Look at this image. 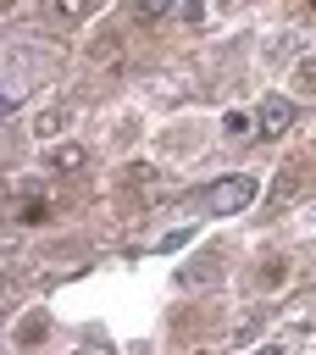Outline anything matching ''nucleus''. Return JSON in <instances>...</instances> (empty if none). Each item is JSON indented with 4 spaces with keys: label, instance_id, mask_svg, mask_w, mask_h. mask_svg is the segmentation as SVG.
I'll list each match as a JSON object with an SVG mask.
<instances>
[{
    "label": "nucleus",
    "instance_id": "obj_6",
    "mask_svg": "<svg viewBox=\"0 0 316 355\" xmlns=\"http://www.w3.org/2000/svg\"><path fill=\"white\" fill-rule=\"evenodd\" d=\"M177 11H183V22H188V28H200V22H205V0H177Z\"/></svg>",
    "mask_w": 316,
    "mask_h": 355
},
{
    "label": "nucleus",
    "instance_id": "obj_5",
    "mask_svg": "<svg viewBox=\"0 0 316 355\" xmlns=\"http://www.w3.org/2000/svg\"><path fill=\"white\" fill-rule=\"evenodd\" d=\"M222 128H227V139H244V133H255V116H249V111H227Z\"/></svg>",
    "mask_w": 316,
    "mask_h": 355
},
{
    "label": "nucleus",
    "instance_id": "obj_9",
    "mask_svg": "<svg viewBox=\"0 0 316 355\" xmlns=\"http://www.w3.org/2000/svg\"><path fill=\"white\" fill-rule=\"evenodd\" d=\"M249 355H283V344H261V349H249Z\"/></svg>",
    "mask_w": 316,
    "mask_h": 355
},
{
    "label": "nucleus",
    "instance_id": "obj_4",
    "mask_svg": "<svg viewBox=\"0 0 316 355\" xmlns=\"http://www.w3.org/2000/svg\"><path fill=\"white\" fill-rule=\"evenodd\" d=\"M172 6H177V0H133L139 22H161V17H172Z\"/></svg>",
    "mask_w": 316,
    "mask_h": 355
},
{
    "label": "nucleus",
    "instance_id": "obj_2",
    "mask_svg": "<svg viewBox=\"0 0 316 355\" xmlns=\"http://www.w3.org/2000/svg\"><path fill=\"white\" fill-rule=\"evenodd\" d=\"M294 122H299V105L283 100V94H272V100L261 105V116H255V139H283Z\"/></svg>",
    "mask_w": 316,
    "mask_h": 355
},
{
    "label": "nucleus",
    "instance_id": "obj_3",
    "mask_svg": "<svg viewBox=\"0 0 316 355\" xmlns=\"http://www.w3.org/2000/svg\"><path fill=\"white\" fill-rule=\"evenodd\" d=\"M83 166H89V150L83 144H72V139L67 144H50V172H83Z\"/></svg>",
    "mask_w": 316,
    "mask_h": 355
},
{
    "label": "nucleus",
    "instance_id": "obj_7",
    "mask_svg": "<svg viewBox=\"0 0 316 355\" xmlns=\"http://www.w3.org/2000/svg\"><path fill=\"white\" fill-rule=\"evenodd\" d=\"M299 89H316V50L299 61Z\"/></svg>",
    "mask_w": 316,
    "mask_h": 355
},
{
    "label": "nucleus",
    "instance_id": "obj_10",
    "mask_svg": "<svg viewBox=\"0 0 316 355\" xmlns=\"http://www.w3.org/2000/svg\"><path fill=\"white\" fill-rule=\"evenodd\" d=\"M55 6H61V11H67V17H72V11H78V0H55Z\"/></svg>",
    "mask_w": 316,
    "mask_h": 355
},
{
    "label": "nucleus",
    "instance_id": "obj_8",
    "mask_svg": "<svg viewBox=\"0 0 316 355\" xmlns=\"http://www.w3.org/2000/svg\"><path fill=\"white\" fill-rule=\"evenodd\" d=\"M55 128H61V111H44V116H39V139H50Z\"/></svg>",
    "mask_w": 316,
    "mask_h": 355
},
{
    "label": "nucleus",
    "instance_id": "obj_1",
    "mask_svg": "<svg viewBox=\"0 0 316 355\" xmlns=\"http://www.w3.org/2000/svg\"><path fill=\"white\" fill-rule=\"evenodd\" d=\"M261 200V178L255 172H227V178H216V183H205L200 194H194V211H205V216H233V211H244V205H255Z\"/></svg>",
    "mask_w": 316,
    "mask_h": 355
}]
</instances>
